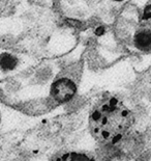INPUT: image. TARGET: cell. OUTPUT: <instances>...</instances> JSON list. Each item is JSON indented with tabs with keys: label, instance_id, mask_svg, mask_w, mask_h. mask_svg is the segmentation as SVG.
<instances>
[{
	"label": "cell",
	"instance_id": "6da1fadb",
	"mask_svg": "<svg viewBox=\"0 0 151 161\" xmlns=\"http://www.w3.org/2000/svg\"><path fill=\"white\" fill-rule=\"evenodd\" d=\"M133 123L132 112L114 98L101 104L89 116V127L93 137L107 143L118 142Z\"/></svg>",
	"mask_w": 151,
	"mask_h": 161
},
{
	"label": "cell",
	"instance_id": "7a4b0ae2",
	"mask_svg": "<svg viewBox=\"0 0 151 161\" xmlns=\"http://www.w3.org/2000/svg\"><path fill=\"white\" fill-rule=\"evenodd\" d=\"M76 91H77V87L73 81L67 78H61L53 83L51 87V95L56 101L64 103L74 97Z\"/></svg>",
	"mask_w": 151,
	"mask_h": 161
},
{
	"label": "cell",
	"instance_id": "3957f363",
	"mask_svg": "<svg viewBox=\"0 0 151 161\" xmlns=\"http://www.w3.org/2000/svg\"><path fill=\"white\" fill-rule=\"evenodd\" d=\"M136 46L141 50L151 49V31L150 30H142L135 36Z\"/></svg>",
	"mask_w": 151,
	"mask_h": 161
},
{
	"label": "cell",
	"instance_id": "277c9868",
	"mask_svg": "<svg viewBox=\"0 0 151 161\" xmlns=\"http://www.w3.org/2000/svg\"><path fill=\"white\" fill-rule=\"evenodd\" d=\"M17 66V58L11 54H3L0 56V67L3 70H13Z\"/></svg>",
	"mask_w": 151,
	"mask_h": 161
},
{
	"label": "cell",
	"instance_id": "5b68a950",
	"mask_svg": "<svg viewBox=\"0 0 151 161\" xmlns=\"http://www.w3.org/2000/svg\"><path fill=\"white\" fill-rule=\"evenodd\" d=\"M58 160H66V161H88L91 160L89 157L83 154H77V153H68L65 154L64 156H62L61 158Z\"/></svg>",
	"mask_w": 151,
	"mask_h": 161
},
{
	"label": "cell",
	"instance_id": "8992f818",
	"mask_svg": "<svg viewBox=\"0 0 151 161\" xmlns=\"http://www.w3.org/2000/svg\"><path fill=\"white\" fill-rule=\"evenodd\" d=\"M150 18H151V4L147 6V8L144 9V13H143V19L144 20H147V19H150Z\"/></svg>",
	"mask_w": 151,
	"mask_h": 161
},
{
	"label": "cell",
	"instance_id": "52a82bcc",
	"mask_svg": "<svg viewBox=\"0 0 151 161\" xmlns=\"http://www.w3.org/2000/svg\"><path fill=\"white\" fill-rule=\"evenodd\" d=\"M105 33V28L102 26H99L98 28H96L95 30V35L96 36H102Z\"/></svg>",
	"mask_w": 151,
	"mask_h": 161
},
{
	"label": "cell",
	"instance_id": "ba28073f",
	"mask_svg": "<svg viewBox=\"0 0 151 161\" xmlns=\"http://www.w3.org/2000/svg\"><path fill=\"white\" fill-rule=\"evenodd\" d=\"M114 1H122V0H114Z\"/></svg>",
	"mask_w": 151,
	"mask_h": 161
}]
</instances>
